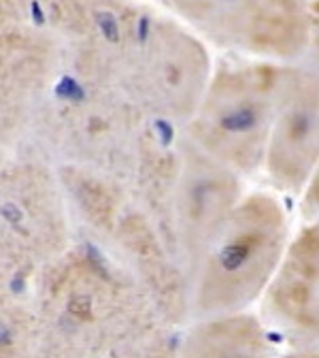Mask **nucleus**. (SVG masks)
<instances>
[{
  "mask_svg": "<svg viewBox=\"0 0 319 358\" xmlns=\"http://www.w3.org/2000/svg\"><path fill=\"white\" fill-rule=\"evenodd\" d=\"M34 288L38 358H103L168 327L128 268L92 245L71 243L38 268Z\"/></svg>",
  "mask_w": 319,
  "mask_h": 358,
  "instance_id": "f257e3e1",
  "label": "nucleus"
},
{
  "mask_svg": "<svg viewBox=\"0 0 319 358\" xmlns=\"http://www.w3.org/2000/svg\"><path fill=\"white\" fill-rule=\"evenodd\" d=\"M149 122L121 90L66 73L36 122L28 152L54 164L111 175L128 186Z\"/></svg>",
  "mask_w": 319,
  "mask_h": 358,
  "instance_id": "f03ea898",
  "label": "nucleus"
},
{
  "mask_svg": "<svg viewBox=\"0 0 319 358\" xmlns=\"http://www.w3.org/2000/svg\"><path fill=\"white\" fill-rule=\"evenodd\" d=\"M288 243L283 205L264 192L245 194L192 280L190 318L247 311L268 288Z\"/></svg>",
  "mask_w": 319,
  "mask_h": 358,
  "instance_id": "7ed1b4c3",
  "label": "nucleus"
},
{
  "mask_svg": "<svg viewBox=\"0 0 319 358\" xmlns=\"http://www.w3.org/2000/svg\"><path fill=\"white\" fill-rule=\"evenodd\" d=\"M281 66L279 60L260 58L213 69L194 115L181 130L241 177L264 169Z\"/></svg>",
  "mask_w": 319,
  "mask_h": 358,
  "instance_id": "20e7f679",
  "label": "nucleus"
},
{
  "mask_svg": "<svg viewBox=\"0 0 319 358\" xmlns=\"http://www.w3.org/2000/svg\"><path fill=\"white\" fill-rule=\"evenodd\" d=\"M213 64L207 45L172 15L145 5L119 90L147 120L184 128L194 115Z\"/></svg>",
  "mask_w": 319,
  "mask_h": 358,
  "instance_id": "39448f33",
  "label": "nucleus"
},
{
  "mask_svg": "<svg viewBox=\"0 0 319 358\" xmlns=\"http://www.w3.org/2000/svg\"><path fill=\"white\" fill-rule=\"evenodd\" d=\"M71 245V211L56 164L13 154L0 166V258L38 273Z\"/></svg>",
  "mask_w": 319,
  "mask_h": 358,
  "instance_id": "423d86ee",
  "label": "nucleus"
},
{
  "mask_svg": "<svg viewBox=\"0 0 319 358\" xmlns=\"http://www.w3.org/2000/svg\"><path fill=\"white\" fill-rule=\"evenodd\" d=\"M196 36L264 60L296 62L306 43V0H154Z\"/></svg>",
  "mask_w": 319,
  "mask_h": 358,
  "instance_id": "0eeeda50",
  "label": "nucleus"
},
{
  "mask_svg": "<svg viewBox=\"0 0 319 358\" xmlns=\"http://www.w3.org/2000/svg\"><path fill=\"white\" fill-rule=\"evenodd\" d=\"M243 196V177L198 150L181 130L166 245L188 275L190 290L207 250Z\"/></svg>",
  "mask_w": 319,
  "mask_h": 358,
  "instance_id": "6e6552de",
  "label": "nucleus"
},
{
  "mask_svg": "<svg viewBox=\"0 0 319 358\" xmlns=\"http://www.w3.org/2000/svg\"><path fill=\"white\" fill-rule=\"evenodd\" d=\"M66 73L62 43L50 26L0 28V134L13 154L30 150L36 122Z\"/></svg>",
  "mask_w": 319,
  "mask_h": 358,
  "instance_id": "1a4fd4ad",
  "label": "nucleus"
},
{
  "mask_svg": "<svg viewBox=\"0 0 319 358\" xmlns=\"http://www.w3.org/2000/svg\"><path fill=\"white\" fill-rule=\"evenodd\" d=\"M143 11L136 0H50L47 26L62 43L71 75L119 90Z\"/></svg>",
  "mask_w": 319,
  "mask_h": 358,
  "instance_id": "9d476101",
  "label": "nucleus"
},
{
  "mask_svg": "<svg viewBox=\"0 0 319 358\" xmlns=\"http://www.w3.org/2000/svg\"><path fill=\"white\" fill-rule=\"evenodd\" d=\"M319 162V69L283 62L264 171L277 190L298 194Z\"/></svg>",
  "mask_w": 319,
  "mask_h": 358,
  "instance_id": "9b49d317",
  "label": "nucleus"
},
{
  "mask_svg": "<svg viewBox=\"0 0 319 358\" xmlns=\"http://www.w3.org/2000/svg\"><path fill=\"white\" fill-rule=\"evenodd\" d=\"M262 320L292 348L319 345V222L290 239L262 294Z\"/></svg>",
  "mask_w": 319,
  "mask_h": 358,
  "instance_id": "f8f14e48",
  "label": "nucleus"
},
{
  "mask_svg": "<svg viewBox=\"0 0 319 358\" xmlns=\"http://www.w3.org/2000/svg\"><path fill=\"white\" fill-rule=\"evenodd\" d=\"M107 245L141 284L168 327L190 320V282L184 268L156 231L151 220L134 203L119 217Z\"/></svg>",
  "mask_w": 319,
  "mask_h": 358,
  "instance_id": "ddd939ff",
  "label": "nucleus"
},
{
  "mask_svg": "<svg viewBox=\"0 0 319 358\" xmlns=\"http://www.w3.org/2000/svg\"><path fill=\"white\" fill-rule=\"evenodd\" d=\"M177 358H277L268 327L249 311L200 318L177 343Z\"/></svg>",
  "mask_w": 319,
  "mask_h": 358,
  "instance_id": "4468645a",
  "label": "nucleus"
},
{
  "mask_svg": "<svg viewBox=\"0 0 319 358\" xmlns=\"http://www.w3.org/2000/svg\"><path fill=\"white\" fill-rule=\"evenodd\" d=\"M60 184L73 211L85 229L101 241H109L119 217L132 205L130 190L119 179L75 164H56Z\"/></svg>",
  "mask_w": 319,
  "mask_h": 358,
  "instance_id": "2eb2a0df",
  "label": "nucleus"
},
{
  "mask_svg": "<svg viewBox=\"0 0 319 358\" xmlns=\"http://www.w3.org/2000/svg\"><path fill=\"white\" fill-rule=\"evenodd\" d=\"M36 273L0 258V358H38Z\"/></svg>",
  "mask_w": 319,
  "mask_h": 358,
  "instance_id": "dca6fc26",
  "label": "nucleus"
},
{
  "mask_svg": "<svg viewBox=\"0 0 319 358\" xmlns=\"http://www.w3.org/2000/svg\"><path fill=\"white\" fill-rule=\"evenodd\" d=\"M177 339L170 327H162L149 335L119 345L103 358H177Z\"/></svg>",
  "mask_w": 319,
  "mask_h": 358,
  "instance_id": "f3484780",
  "label": "nucleus"
},
{
  "mask_svg": "<svg viewBox=\"0 0 319 358\" xmlns=\"http://www.w3.org/2000/svg\"><path fill=\"white\" fill-rule=\"evenodd\" d=\"M50 0H0V28L47 26Z\"/></svg>",
  "mask_w": 319,
  "mask_h": 358,
  "instance_id": "a211bd4d",
  "label": "nucleus"
},
{
  "mask_svg": "<svg viewBox=\"0 0 319 358\" xmlns=\"http://www.w3.org/2000/svg\"><path fill=\"white\" fill-rule=\"evenodd\" d=\"M300 60L319 69V0H306V43Z\"/></svg>",
  "mask_w": 319,
  "mask_h": 358,
  "instance_id": "6ab92c4d",
  "label": "nucleus"
},
{
  "mask_svg": "<svg viewBox=\"0 0 319 358\" xmlns=\"http://www.w3.org/2000/svg\"><path fill=\"white\" fill-rule=\"evenodd\" d=\"M302 192H304V213L311 220L319 222V162L313 169V173L309 177L306 186L302 188Z\"/></svg>",
  "mask_w": 319,
  "mask_h": 358,
  "instance_id": "aec40b11",
  "label": "nucleus"
},
{
  "mask_svg": "<svg viewBox=\"0 0 319 358\" xmlns=\"http://www.w3.org/2000/svg\"><path fill=\"white\" fill-rule=\"evenodd\" d=\"M277 358H319V345L313 348H292L290 354L277 356Z\"/></svg>",
  "mask_w": 319,
  "mask_h": 358,
  "instance_id": "412c9836",
  "label": "nucleus"
},
{
  "mask_svg": "<svg viewBox=\"0 0 319 358\" xmlns=\"http://www.w3.org/2000/svg\"><path fill=\"white\" fill-rule=\"evenodd\" d=\"M13 156V152L9 150V145H7V141L3 139V134H0V166H3L9 158Z\"/></svg>",
  "mask_w": 319,
  "mask_h": 358,
  "instance_id": "4be33fe9",
  "label": "nucleus"
}]
</instances>
